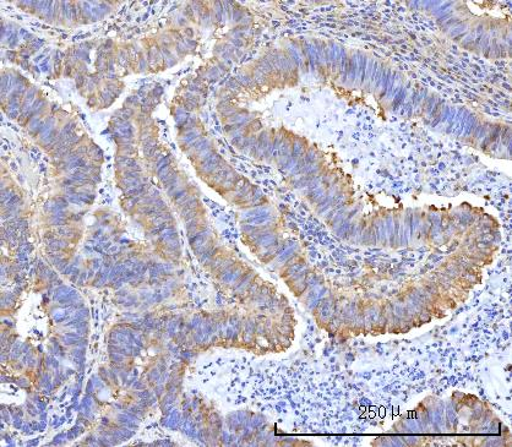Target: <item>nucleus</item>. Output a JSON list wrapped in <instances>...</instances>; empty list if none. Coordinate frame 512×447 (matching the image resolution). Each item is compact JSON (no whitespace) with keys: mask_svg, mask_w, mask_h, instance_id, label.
I'll return each instance as SVG.
<instances>
[{"mask_svg":"<svg viewBox=\"0 0 512 447\" xmlns=\"http://www.w3.org/2000/svg\"><path fill=\"white\" fill-rule=\"evenodd\" d=\"M138 127L140 149L147 166L182 218L190 247L200 264L239 298L268 308L281 303L283 297L276 288L243 264L220 242L194 184L179 168L170 149L162 143L152 109L140 114Z\"/></svg>","mask_w":512,"mask_h":447,"instance_id":"7ed1b4c3","label":"nucleus"},{"mask_svg":"<svg viewBox=\"0 0 512 447\" xmlns=\"http://www.w3.org/2000/svg\"><path fill=\"white\" fill-rule=\"evenodd\" d=\"M199 101V92L195 94L190 90L189 94L185 92L177 97L172 108L178 144L194 170L209 187L234 206L247 210L268 206V198L220 155L214 139L196 113L194 106L199 105Z\"/></svg>","mask_w":512,"mask_h":447,"instance_id":"39448f33","label":"nucleus"},{"mask_svg":"<svg viewBox=\"0 0 512 447\" xmlns=\"http://www.w3.org/2000/svg\"><path fill=\"white\" fill-rule=\"evenodd\" d=\"M223 132L242 154L275 167L288 187L343 242L362 247L400 248L410 242L413 215L367 203L334 158L305 136L268 127L233 98L217 102Z\"/></svg>","mask_w":512,"mask_h":447,"instance_id":"f257e3e1","label":"nucleus"},{"mask_svg":"<svg viewBox=\"0 0 512 447\" xmlns=\"http://www.w3.org/2000/svg\"><path fill=\"white\" fill-rule=\"evenodd\" d=\"M434 16L440 30L468 51L489 59L510 57L511 23L509 19L477 15L466 3H416Z\"/></svg>","mask_w":512,"mask_h":447,"instance_id":"423d86ee","label":"nucleus"},{"mask_svg":"<svg viewBox=\"0 0 512 447\" xmlns=\"http://www.w3.org/2000/svg\"><path fill=\"white\" fill-rule=\"evenodd\" d=\"M140 95L130 97L113 117L112 128L117 144V167L129 214L132 215L155 245L157 253L177 263L181 259V241L176 220L151 182L139 144L138 109Z\"/></svg>","mask_w":512,"mask_h":447,"instance_id":"20e7f679","label":"nucleus"},{"mask_svg":"<svg viewBox=\"0 0 512 447\" xmlns=\"http://www.w3.org/2000/svg\"><path fill=\"white\" fill-rule=\"evenodd\" d=\"M318 83L374 98L384 111L406 107L432 124L444 101L415 86L394 65L362 49L317 37L282 41L233 76L226 95L256 97L301 83Z\"/></svg>","mask_w":512,"mask_h":447,"instance_id":"f03ea898","label":"nucleus"}]
</instances>
